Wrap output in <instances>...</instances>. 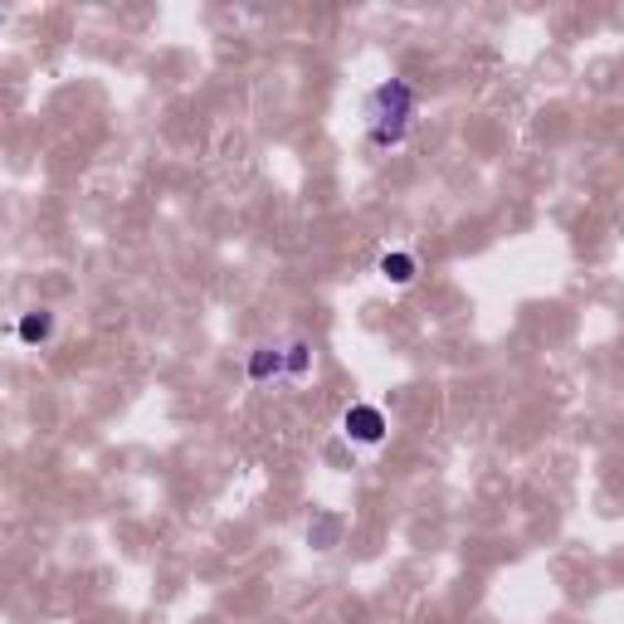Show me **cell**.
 Wrapping results in <instances>:
<instances>
[{"mask_svg": "<svg viewBox=\"0 0 624 624\" xmlns=\"http://www.w3.org/2000/svg\"><path fill=\"white\" fill-rule=\"evenodd\" d=\"M308 361H313V351L308 347H293V357H284L278 347H258L254 357H250V381H268V376H303L308 371Z\"/></svg>", "mask_w": 624, "mask_h": 624, "instance_id": "7a4b0ae2", "label": "cell"}, {"mask_svg": "<svg viewBox=\"0 0 624 624\" xmlns=\"http://www.w3.org/2000/svg\"><path fill=\"white\" fill-rule=\"evenodd\" d=\"M54 332V317L50 313H30L25 322H20V341H44Z\"/></svg>", "mask_w": 624, "mask_h": 624, "instance_id": "5b68a950", "label": "cell"}, {"mask_svg": "<svg viewBox=\"0 0 624 624\" xmlns=\"http://www.w3.org/2000/svg\"><path fill=\"white\" fill-rule=\"evenodd\" d=\"M341 430H347V440H357V444H381L385 440V415L376 405H351L347 415H341Z\"/></svg>", "mask_w": 624, "mask_h": 624, "instance_id": "3957f363", "label": "cell"}, {"mask_svg": "<svg viewBox=\"0 0 624 624\" xmlns=\"http://www.w3.org/2000/svg\"><path fill=\"white\" fill-rule=\"evenodd\" d=\"M381 274L391 278V284H410V278H415V254H385Z\"/></svg>", "mask_w": 624, "mask_h": 624, "instance_id": "277c9868", "label": "cell"}, {"mask_svg": "<svg viewBox=\"0 0 624 624\" xmlns=\"http://www.w3.org/2000/svg\"><path fill=\"white\" fill-rule=\"evenodd\" d=\"M415 117V88L405 78H391L367 98V123H371V142L376 147H400Z\"/></svg>", "mask_w": 624, "mask_h": 624, "instance_id": "6da1fadb", "label": "cell"}]
</instances>
